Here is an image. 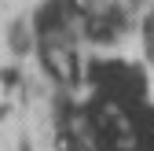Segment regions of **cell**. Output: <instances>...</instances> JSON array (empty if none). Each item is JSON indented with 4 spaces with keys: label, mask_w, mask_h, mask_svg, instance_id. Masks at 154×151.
Instances as JSON below:
<instances>
[{
    "label": "cell",
    "mask_w": 154,
    "mask_h": 151,
    "mask_svg": "<svg viewBox=\"0 0 154 151\" xmlns=\"http://www.w3.org/2000/svg\"><path fill=\"white\" fill-rule=\"evenodd\" d=\"M143 37H147V48L154 52V11L147 15V22H143Z\"/></svg>",
    "instance_id": "obj_1"
}]
</instances>
